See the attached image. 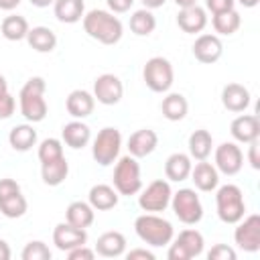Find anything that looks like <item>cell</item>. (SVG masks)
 <instances>
[{
    "instance_id": "cell-1",
    "label": "cell",
    "mask_w": 260,
    "mask_h": 260,
    "mask_svg": "<svg viewBox=\"0 0 260 260\" xmlns=\"http://www.w3.org/2000/svg\"><path fill=\"white\" fill-rule=\"evenodd\" d=\"M81 24H83L85 35L102 45H116L124 35L122 20L114 16V12L102 10V8H93L85 12L81 18Z\"/></svg>"
},
{
    "instance_id": "cell-2",
    "label": "cell",
    "mask_w": 260,
    "mask_h": 260,
    "mask_svg": "<svg viewBox=\"0 0 260 260\" xmlns=\"http://www.w3.org/2000/svg\"><path fill=\"white\" fill-rule=\"evenodd\" d=\"M45 89H47L45 79L39 77V75H35L18 91V108H20V114L30 124L43 122L47 118L49 106H47V100H45Z\"/></svg>"
},
{
    "instance_id": "cell-3",
    "label": "cell",
    "mask_w": 260,
    "mask_h": 260,
    "mask_svg": "<svg viewBox=\"0 0 260 260\" xmlns=\"http://www.w3.org/2000/svg\"><path fill=\"white\" fill-rule=\"evenodd\" d=\"M134 232L146 246L152 248L169 246L171 240L175 238V228L169 219H165L158 213H146V211L134 219Z\"/></svg>"
},
{
    "instance_id": "cell-4",
    "label": "cell",
    "mask_w": 260,
    "mask_h": 260,
    "mask_svg": "<svg viewBox=\"0 0 260 260\" xmlns=\"http://www.w3.org/2000/svg\"><path fill=\"white\" fill-rule=\"evenodd\" d=\"M215 211L217 217L223 223H238L244 215H246V201H244V193L238 185L228 183V185H217L215 189Z\"/></svg>"
},
{
    "instance_id": "cell-5",
    "label": "cell",
    "mask_w": 260,
    "mask_h": 260,
    "mask_svg": "<svg viewBox=\"0 0 260 260\" xmlns=\"http://www.w3.org/2000/svg\"><path fill=\"white\" fill-rule=\"evenodd\" d=\"M112 179H114V189L118 191V195H126V197L138 195V191L142 189V175H140L138 158H134L132 154L118 156Z\"/></svg>"
},
{
    "instance_id": "cell-6",
    "label": "cell",
    "mask_w": 260,
    "mask_h": 260,
    "mask_svg": "<svg viewBox=\"0 0 260 260\" xmlns=\"http://www.w3.org/2000/svg\"><path fill=\"white\" fill-rule=\"evenodd\" d=\"M142 79L146 87L154 93H167L175 81V69L173 63L167 57H150L142 67Z\"/></svg>"
},
{
    "instance_id": "cell-7",
    "label": "cell",
    "mask_w": 260,
    "mask_h": 260,
    "mask_svg": "<svg viewBox=\"0 0 260 260\" xmlns=\"http://www.w3.org/2000/svg\"><path fill=\"white\" fill-rule=\"evenodd\" d=\"M169 205H171L175 217L185 225H197L203 219V205H201V199L195 193V189L183 187V189L175 191Z\"/></svg>"
},
{
    "instance_id": "cell-8",
    "label": "cell",
    "mask_w": 260,
    "mask_h": 260,
    "mask_svg": "<svg viewBox=\"0 0 260 260\" xmlns=\"http://www.w3.org/2000/svg\"><path fill=\"white\" fill-rule=\"evenodd\" d=\"M122 148V134L114 126H106L91 142V156L100 167H110L118 160Z\"/></svg>"
},
{
    "instance_id": "cell-9",
    "label": "cell",
    "mask_w": 260,
    "mask_h": 260,
    "mask_svg": "<svg viewBox=\"0 0 260 260\" xmlns=\"http://www.w3.org/2000/svg\"><path fill=\"white\" fill-rule=\"evenodd\" d=\"M205 248V240L203 234L195 228H187L183 232H179V236H175L169 244V252L167 258L169 260H191L203 254Z\"/></svg>"
},
{
    "instance_id": "cell-10",
    "label": "cell",
    "mask_w": 260,
    "mask_h": 260,
    "mask_svg": "<svg viewBox=\"0 0 260 260\" xmlns=\"http://www.w3.org/2000/svg\"><path fill=\"white\" fill-rule=\"evenodd\" d=\"M173 197L171 183L167 179H154L144 189L138 191V207L146 213H160L169 207Z\"/></svg>"
},
{
    "instance_id": "cell-11",
    "label": "cell",
    "mask_w": 260,
    "mask_h": 260,
    "mask_svg": "<svg viewBox=\"0 0 260 260\" xmlns=\"http://www.w3.org/2000/svg\"><path fill=\"white\" fill-rule=\"evenodd\" d=\"M234 225H236V230H234L236 246L250 254L258 252L260 250V215L258 213L246 215Z\"/></svg>"
},
{
    "instance_id": "cell-12",
    "label": "cell",
    "mask_w": 260,
    "mask_h": 260,
    "mask_svg": "<svg viewBox=\"0 0 260 260\" xmlns=\"http://www.w3.org/2000/svg\"><path fill=\"white\" fill-rule=\"evenodd\" d=\"M213 160H215L213 167L217 169V173L234 177L244 167V152L238 146V142H221L219 146H215Z\"/></svg>"
},
{
    "instance_id": "cell-13",
    "label": "cell",
    "mask_w": 260,
    "mask_h": 260,
    "mask_svg": "<svg viewBox=\"0 0 260 260\" xmlns=\"http://www.w3.org/2000/svg\"><path fill=\"white\" fill-rule=\"evenodd\" d=\"M93 98L102 106H116L124 95V83L114 73H102L93 81Z\"/></svg>"
},
{
    "instance_id": "cell-14",
    "label": "cell",
    "mask_w": 260,
    "mask_h": 260,
    "mask_svg": "<svg viewBox=\"0 0 260 260\" xmlns=\"http://www.w3.org/2000/svg\"><path fill=\"white\" fill-rule=\"evenodd\" d=\"M191 51H193V57L199 63L211 65V63H215V61L221 59V55H223V43H221V39L217 35L203 32V35H199L195 39Z\"/></svg>"
},
{
    "instance_id": "cell-15",
    "label": "cell",
    "mask_w": 260,
    "mask_h": 260,
    "mask_svg": "<svg viewBox=\"0 0 260 260\" xmlns=\"http://www.w3.org/2000/svg\"><path fill=\"white\" fill-rule=\"evenodd\" d=\"M230 134L238 144H248L260 138V120L256 114H240L230 124Z\"/></svg>"
},
{
    "instance_id": "cell-16",
    "label": "cell",
    "mask_w": 260,
    "mask_h": 260,
    "mask_svg": "<svg viewBox=\"0 0 260 260\" xmlns=\"http://www.w3.org/2000/svg\"><path fill=\"white\" fill-rule=\"evenodd\" d=\"M53 244L61 252H69L81 244H87V232L83 228H75L67 221H61L53 230Z\"/></svg>"
},
{
    "instance_id": "cell-17",
    "label": "cell",
    "mask_w": 260,
    "mask_h": 260,
    "mask_svg": "<svg viewBox=\"0 0 260 260\" xmlns=\"http://www.w3.org/2000/svg\"><path fill=\"white\" fill-rule=\"evenodd\" d=\"M158 146V134L152 128H140L136 132H132L128 136L126 148L128 154H132L134 158H144L148 154H152Z\"/></svg>"
},
{
    "instance_id": "cell-18",
    "label": "cell",
    "mask_w": 260,
    "mask_h": 260,
    "mask_svg": "<svg viewBox=\"0 0 260 260\" xmlns=\"http://www.w3.org/2000/svg\"><path fill=\"white\" fill-rule=\"evenodd\" d=\"M177 26L187 35H199L207 26V10L199 4L179 8L177 14Z\"/></svg>"
},
{
    "instance_id": "cell-19",
    "label": "cell",
    "mask_w": 260,
    "mask_h": 260,
    "mask_svg": "<svg viewBox=\"0 0 260 260\" xmlns=\"http://www.w3.org/2000/svg\"><path fill=\"white\" fill-rule=\"evenodd\" d=\"M93 108H95V98L87 89H73V91H69V95L65 100V110L75 120H83V118L91 116Z\"/></svg>"
},
{
    "instance_id": "cell-20",
    "label": "cell",
    "mask_w": 260,
    "mask_h": 260,
    "mask_svg": "<svg viewBox=\"0 0 260 260\" xmlns=\"http://www.w3.org/2000/svg\"><path fill=\"white\" fill-rule=\"evenodd\" d=\"M250 100H252L250 89L242 83H228L221 89V104L228 112H234V114L246 112L250 106Z\"/></svg>"
},
{
    "instance_id": "cell-21",
    "label": "cell",
    "mask_w": 260,
    "mask_h": 260,
    "mask_svg": "<svg viewBox=\"0 0 260 260\" xmlns=\"http://www.w3.org/2000/svg\"><path fill=\"white\" fill-rule=\"evenodd\" d=\"M61 140L63 144H67L69 148L73 150H79V148H85L91 140V130L89 126L83 122V120H71L67 122L63 128H61Z\"/></svg>"
},
{
    "instance_id": "cell-22",
    "label": "cell",
    "mask_w": 260,
    "mask_h": 260,
    "mask_svg": "<svg viewBox=\"0 0 260 260\" xmlns=\"http://www.w3.org/2000/svg\"><path fill=\"white\" fill-rule=\"evenodd\" d=\"M189 177H191L195 189H199V191H203V193H211V191H215L217 185H219V173H217V169H215L211 162H207V160H199V162L191 169V175H189Z\"/></svg>"
},
{
    "instance_id": "cell-23",
    "label": "cell",
    "mask_w": 260,
    "mask_h": 260,
    "mask_svg": "<svg viewBox=\"0 0 260 260\" xmlns=\"http://www.w3.org/2000/svg\"><path fill=\"white\" fill-rule=\"evenodd\" d=\"M126 236L122 232H104L95 242V254L102 258H118L126 252Z\"/></svg>"
},
{
    "instance_id": "cell-24",
    "label": "cell",
    "mask_w": 260,
    "mask_h": 260,
    "mask_svg": "<svg viewBox=\"0 0 260 260\" xmlns=\"http://www.w3.org/2000/svg\"><path fill=\"white\" fill-rule=\"evenodd\" d=\"M118 191L114 189V185H106V183H98L89 189L87 193V203L95 209V211H108L114 209L118 205Z\"/></svg>"
},
{
    "instance_id": "cell-25",
    "label": "cell",
    "mask_w": 260,
    "mask_h": 260,
    "mask_svg": "<svg viewBox=\"0 0 260 260\" xmlns=\"http://www.w3.org/2000/svg\"><path fill=\"white\" fill-rule=\"evenodd\" d=\"M191 169H193V158L185 152H173L165 160V177L169 181H175V183L189 179Z\"/></svg>"
},
{
    "instance_id": "cell-26",
    "label": "cell",
    "mask_w": 260,
    "mask_h": 260,
    "mask_svg": "<svg viewBox=\"0 0 260 260\" xmlns=\"http://www.w3.org/2000/svg\"><path fill=\"white\" fill-rule=\"evenodd\" d=\"M55 18L63 24H75L85 14V2L83 0H55L53 2Z\"/></svg>"
},
{
    "instance_id": "cell-27",
    "label": "cell",
    "mask_w": 260,
    "mask_h": 260,
    "mask_svg": "<svg viewBox=\"0 0 260 260\" xmlns=\"http://www.w3.org/2000/svg\"><path fill=\"white\" fill-rule=\"evenodd\" d=\"M93 219H95V209L87 201H71L65 209V221L75 228L87 230L93 223Z\"/></svg>"
},
{
    "instance_id": "cell-28",
    "label": "cell",
    "mask_w": 260,
    "mask_h": 260,
    "mask_svg": "<svg viewBox=\"0 0 260 260\" xmlns=\"http://www.w3.org/2000/svg\"><path fill=\"white\" fill-rule=\"evenodd\" d=\"M26 43L37 53H51L57 47V35L49 26H32L26 32Z\"/></svg>"
},
{
    "instance_id": "cell-29",
    "label": "cell",
    "mask_w": 260,
    "mask_h": 260,
    "mask_svg": "<svg viewBox=\"0 0 260 260\" xmlns=\"http://www.w3.org/2000/svg\"><path fill=\"white\" fill-rule=\"evenodd\" d=\"M160 112L169 122H181L189 112V102L183 93H177V91L167 93L160 102Z\"/></svg>"
},
{
    "instance_id": "cell-30",
    "label": "cell",
    "mask_w": 260,
    "mask_h": 260,
    "mask_svg": "<svg viewBox=\"0 0 260 260\" xmlns=\"http://www.w3.org/2000/svg\"><path fill=\"white\" fill-rule=\"evenodd\" d=\"M8 144L18 150V152H26L37 144V130L32 128L30 122L26 124H16L14 128H10L8 132Z\"/></svg>"
},
{
    "instance_id": "cell-31",
    "label": "cell",
    "mask_w": 260,
    "mask_h": 260,
    "mask_svg": "<svg viewBox=\"0 0 260 260\" xmlns=\"http://www.w3.org/2000/svg\"><path fill=\"white\" fill-rule=\"evenodd\" d=\"M187 146H189V156L191 158H195V160H207L209 154H211V150H213V138H211L209 130L199 128V130L191 132Z\"/></svg>"
},
{
    "instance_id": "cell-32",
    "label": "cell",
    "mask_w": 260,
    "mask_h": 260,
    "mask_svg": "<svg viewBox=\"0 0 260 260\" xmlns=\"http://www.w3.org/2000/svg\"><path fill=\"white\" fill-rule=\"evenodd\" d=\"M67 175H69V162L65 156L49 162H41V179L49 187H59L67 179Z\"/></svg>"
},
{
    "instance_id": "cell-33",
    "label": "cell",
    "mask_w": 260,
    "mask_h": 260,
    "mask_svg": "<svg viewBox=\"0 0 260 260\" xmlns=\"http://www.w3.org/2000/svg\"><path fill=\"white\" fill-rule=\"evenodd\" d=\"M240 24H242V16H240V12H238L236 8L225 10V12L211 14V26H213V30L217 32V37H219V35H223V37L234 35V32L240 28Z\"/></svg>"
},
{
    "instance_id": "cell-34",
    "label": "cell",
    "mask_w": 260,
    "mask_h": 260,
    "mask_svg": "<svg viewBox=\"0 0 260 260\" xmlns=\"http://www.w3.org/2000/svg\"><path fill=\"white\" fill-rule=\"evenodd\" d=\"M28 28H30V26H28V20H26L24 16H20V14H8V16L2 20V24H0L2 37H4L6 41H12V43L26 39Z\"/></svg>"
},
{
    "instance_id": "cell-35",
    "label": "cell",
    "mask_w": 260,
    "mask_h": 260,
    "mask_svg": "<svg viewBox=\"0 0 260 260\" xmlns=\"http://www.w3.org/2000/svg\"><path fill=\"white\" fill-rule=\"evenodd\" d=\"M156 28V16L148 8H138L130 16V30L136 37H148Z\"/></svg>"
},
{
    "instance_id": "cell-36",
    "label": "cell",
    "mask_w": 260,
    "mask_h": 260,
    "mask_svg": "<svg viewBox=\"0 0 260 260\" xmlns=\"http://www.w3.org/2000/svg\"><path fill=\"white\" fill-rule=\"evenodd\" d=\"M26 209H28V201L22 195V191L20 193H14V195H10L6 199H0V213L4 217H8V219L22 217L26 213Z\"/></svg>"
},
{
    "instance_id": "cell-37",
    "label": "cell",
    "mask_w": 260,
    "mask_h": 260,
    "mask_svg": "<svg viewBox=\"0 0 260 260\" xmlns=\"http://www.w3.org/2000/svg\"><path fill=\"white\" fill-rule=\"evenodd\" d=\"M37 156H39L41 162H49V160L65 156L63 154V140H59V138H45V140H41Z\"/></svg>"
},
{
    "instance_id": "cell-38",
    "label": "cell",
    "mask_w": 260,
    "mask_h": 260,
    "mask_svg": "<svg viewBox=\"0 0 260 260\" xmlns=\"http://www.w3.org/2000/svg\"><path fill=\"white\" fill-rule=\"evenodd\" d=\"M51 256L53 254L43 240H30L20 252L22 260H51Z\"/></svg>"
},
{
    "instance_id": "cell-39",
    "label": "cell",
    "mask_w": 260,
    "mask_h": 260,
    "mask_svg": "<svg viewBox=\"0 0 260 260\" xmlns=\"http://www.w3.org/2000/svg\"><path fill=\"white\" fill-rule=\"evenodd\" d=\"M207 258L209 260H236V250L228 244H215L207 252Z\"/></svg>"
},
{
    "instance_id": "cell-40",
    "label": "cell",
    "mask_w": 260,
    "mask_h": 260,
    "mask_svg": "<svg viewBox=\"0 0 260 260\" xmlns=\"http://www.w3.org/2000/svg\"><path fill=\"white\" fill-rule=\"evenodd\" d=\"M69 260H93L95 258V250L89 248L87 244H81L77 248H71L69 252H65Z\"/></svg>"
},
{
    "instance_id": "cell-41",
    "label": "cell",
    "mask_w": 260,
    "mask_h": 260,
    "mask_svg": "<svg viewBox=\"0 0 260 260\" xmlns=\"http://www.w3.org/2000/svg\"><path fill=\"white\" fill-rule=\"evenodd\" d=\"M14 110H16V100L10 95V91L0 95V120H8L14 114Z\"/></svg>"
},
{
    "instance_id": "cell-42",
    "label": "cell",
    "mask_w": 260,
    "mask_h": 260,
    "mask_svg": "<svg viewBox=\"0 0 260 260\" xmlns=\"http://www.w3.org/2000/svg\"><path fill=\"white\" fill-rule=\"evenodd\" d=\"M234 6H236V0H205V10H209L211 14L232 10Z\"/></svg>"
},
{
    "instance_id": "cell-43",
    "label": "cell",
    "mask_w": 260,
    "mask_h": 260,
    "mask_svg": "<svg viewBox=\"0 0 260 260\" xmlns=\"http://www.w3.org/2000/svg\"><path fill=\"white\" fill-rule=\"evenodd\" d=\"M14 193H20V185L14 179H8V177L0 179V199H6Z\"/></svg>"
},
{
    "instance_id": "cell-44",
    "label": "cell",
    "mask_w": 260,
    "mask_h": 260,
    "mask_svg": "<svg viewBox=\"0 0 260 260\" xmlns=\"http://www.w3.org/2000/svg\"><path fill=\"white\" fill-rule=\"evenodd\" d=\"M248 162L254 171H260V142L258 140L248 142Z\"/></svg>"
},
{
    "instance_id": "cell-45",
    "label": "cell",
    "mask_w": 260,
    "mask_h": 260,
    "mask_svg": "<svg viewBox=\"0 0 260 260\" xmlns=\"http://www.w3.org/2000/svg\"><path fill=\"white\" fill-rule=\"evenodd\" d=\"M134 2H136V0H106L108 10H110V12H114V14L128 12V10L132 8V4H134Z\"/></svg>"
},
{
    "instance_id": "cell-46",
    "label": "cell",
    "mask_w": 260,
    "mask_h": 260,
    "mask_svg": "<svg viewBox=\"0 0 260 260\" xmlns=\"http://www.w3.org/2000/svg\"><path fill=\"white\" fill-rule=\"evenodd\" d=\"M128 260H136V258H142V260H154V252L146 250V248H134L130 252H124Z\"/></svg>"
},
{
    "instance_id": "cell-47",
    "label": "cell",
    "mask_w": 260,
    "mask_h": 260,
    "mask_svg": "<svg viewBox=\"0 0 260 260\" xmlns=\"http://www.w3.org/2000/svg\"><path fill=\"white\" fill-rule=\"evenodd\" d=\"M10 256H12V250H10L8 242L0 240V260H10Z\"/></svg>"
},
{
    "instance_id": "cell-48",
    "label": "cell",
    "mask_w": 260,
    "mask_h": 260,
    "mask_svg": "<svg viewBox=\"0 0 260 260\" xmlns=\"http://www.w3.org/2000/svg\"><path fill=\"white\" fill-rule=\"evenodd\" d=\"M142 2V8H148V10H156L160 6H165L167 0H140Z\"/></svg>"
},
{
    "instance_id": "cell-49",
    "label": "cell",
    "mask_w": 260,
    "mask_h": 260,
    "mask_svg": "<svg viewBox=\"0 0 260 260\" xmlns=\"http://www.w3.org/2000/svg\"><path fill=\"white\" fill-rule=\"evenodd\" d=\"M20 0H0V10H14Z\"/></svg>"
},
{
    "instance_id": "cell-50",
    "label": "cell",
    "mask_w": 260,
    "mask_h": 260,
    "mask_svg": "<svg viewBox=\"0 0 260 260\" xmlns=\"http://www.w3.org/2000/svg\"><path fill=\"white\" fill-rule=\"evenodd\" d=\"M32 6H37V8H47V6H51L55 0H28Z\"/></svg>"
},
{
    "instance_id": "cell-51",
    "label": "cell",
    "mask_w": 260,
    "mask_h": 260,
    "mask_svg": "<svg viewBox=\"0 0 260 260\" xmlns=\"http://www.w3.org/2000/svg\"><path fill=\"white\" fill-rule=\"evenodd\" d=\"M4 93H8V81L4 75H0V95H4Z\"/></svg>"
},
{
    "instance_id": "cell-52",
    "label": "cell",
    "mask_w": 260,
    "mask_h": 260,
    "mask_svg": "<svg viewBox=\"0 0 260 260\" xmlns=\"http://www.w3.org/2000/svg\"><path fill=\"white\" fill-rule=\"evenodd\" d=\"M175 4H177L179 8H187V6H193V4H197V0H175Z\"/></svg>"
},
{
    "instance_id": "cell-53",
    "label": "cell",
    "mask_w": 260,
    "mask_h": 260,
    "mask_svg": "<svg viewBox=\"0 0 260 260\" xmlns=\"http://www.w3.org/2000/svg\"><path fill=\"white\" fill-rule=\"evenodd\" d=\"M236 2H240L244 8H254V6H258L260 0H236Z\"/></svg>"
}]
</instances>
